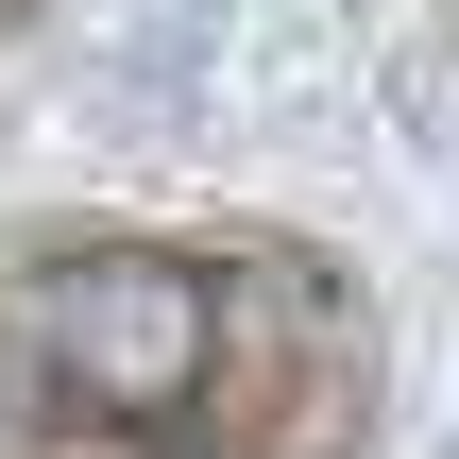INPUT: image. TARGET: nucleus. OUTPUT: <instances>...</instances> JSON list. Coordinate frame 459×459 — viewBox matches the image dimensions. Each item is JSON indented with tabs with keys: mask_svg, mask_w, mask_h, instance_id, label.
Segmentation results:
<instances>
[{
	"mask_svg": "<svg viewBox=\"0 0 459 459\" xmlns=\"http://www.w3.org/2000/svg\"><path fill=\"white\" fill-rule=\"evenodd\" d=\"M34 358H51L68 426H187V409H204V375H221V273H187V255L119 238V255L51 273Z\"/></svg>",
	"mask_w": 459,
	"mask_h": 459,
	"instance_id": "1",
	"label": "nucleus"
}]
</instances>
